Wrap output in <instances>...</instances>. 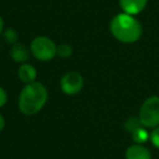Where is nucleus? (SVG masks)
<instances>
[{"label":"nucleus","mask_w":159,"mask_h":159,"mask_svg":"<svg viewBox=\"0 0 159 159\" xmlns=\"http://www.w3.org/2000/svg\"><path fill=\"white\" fill-rule=\"evenodd\" d=\"M10 55L11 58L13 59V61L18 62V63H25V61H27L31 55V51L29 50L27 47H25L21 43H16L14 45H12V48L10 50Z\"/></svg>","instance_id":"obj_7"},{"label":"nucleus","mask_w":159,"mask_h":159,"mask_svg":"<svg viewBox=\"0 0 159 159\" xmlns=\"http://www.w3.org/2000/svg\"><path fill=\"white\" fill-rule=\"evenodd\" d=\"M7 99H8L7 93H6V91L2 87L0 86V108L5 106L6 102H7Z\"/></svg>","instance_id":"obj_15"},{"label":"nucleus","mask_w":159,"mask_h":159,"mask_svg":"<svg viewBox=\"0 0 159 159\" xmlns=\"http://www.w3.org/2000/svg\"><path fill=\"white\" fill-rule=\"evenodd\" d=\"M84 81L82 75L75 71H70L62 76L60 87L62 92L66 95H75L82 91Z\"/></svg>","instance_id":"obj_5"},{"label":"nucleus","mask_w":159,"mask_h":159,"mask_svg":"<svg viewBox=\"0 0 159 159\" xmlns=\"http://www.w3.org/2000/svg\"><path fill=\"white\" fill-rule=\"evenodd\" d=\"M139 126H142V123H141V121H139V118L131 117L124 122V129H125L129 133L134 132V131L136 130V129H139Z\"/></svg>","instance_id":"obj_11"},{"label":"nucleus","mask_w":159,"mask_h":159,"mask_svg":"<svg viewBox=\"0 0 159 159\" xmlns=\"http://www.w3.org/2000/svg\"><path fill=\"white\" fill-rule=\"evenodd\" d=\"M126 159H152V154L146 147L139 144L132 145L125 152Z\"/></svg>","instance_id":"obj_8"},{"label":"nucleus","mask_w":159,"mask_h":159,"mask_svg":"<svg viewBox=\"0 0 159 159\" xmlns=\"http://www.w3.org/2000/svg\"><path fill=\"white\" fill-rule=\"evenodd\" d=\"M110 32L116 39L124 44H132L141 38L143 27L133 16L119 13L111 20Z\"/></svg>","instance_id":"obj_1"},{"label":"nucleus","mask_w":159,"mask_h":159,"mask_svg":"<svg viewBox=\"0 0 159 159\" xmlns=\"http://www.w3.org/2000/svg\"><path fill=\"white\" fill-rule=\"evenodd\" d=\"M47 98L48 92L42 83H30L21 91L19 96V108L24 115L33 116L45 106Z\"/></svg>","instance_id":"obj_2"},{"label":"nucleus","mask_w":159,"mask_h":159,"mask_svg":"<svg viewBox=\"0 0 159 159\" xmlns=\"http://www.w3.org/2000/svg\"><path fill=\"white\" fill-rule=\"evenodd\" d=\"M3 38H5L6 43L10 45H14L18 40V33L13 29H8L3 33Z\"/></svg>","instance_id":"obj_13"},{"label":"nucleus","mask_w":159,"mask_h":159,"mask_svg":"<svg viewBox=\"0 0 159 159\" xmlns=\"http://www.w3.org/2000/svg\"><path fill=\"white\" fill-rule=\"evenodd\" d=\"M131 135H132L133 141H134L136 144H139V145L146 143V142L149 139V136H150L148 131L146 130L145 126H143V125L139 126V128L136 129L134 132L131 133Z\"/></svg>","instance_id":"obj_10"},{"label":"nucleus","mask_w":159,"mask_h":159,"mask_svg":"<svg viewBox=\"0 0 159 159\" xmlns=\"http://www.w3.org/2000/svg\"><path fill=\"white\" fill-rule=\"evenodd\" d=\"M149 139L152 141V145L155 146L156 148L159 149V126L154 129L152 133H150V136H149Z\"/></svg>","instance_id":"obj_14"},{"label":"nucleus","mask_w":159,"mask_h":159,"mask_svg":"<svg viewBox=\"0 0 159 159\" xmlns=\"http://www.w3.org/2000/svg\"><path fill=\"white\" fill-rule=\"evenodd\" d=\"M18 75L23 83L30 84V83L35 82L36 76H37V72H36V69L32 64L23 63L19 68Z\"/></svg>","instance_id":"obj_9"},{"label":"nucleus","mask_w":159,"mask_h":159,"mask_svg":"<svg viewBox=\"0 0 159 159\" xmlns=\"http://www.w3.org/2000/svg\"><path fill=\"white\" fill-rule=\"evenodd\" d=\"M73 52L72 47L69 44H60L57 47V55L60 56L61 58H69Z\"/></svg>","instance_id":"obj_12"},{"label":"nucleus","mask_w":159,"mask_h":159,"mask_svg":"<svg viewBox=\"0 0 159 159\" xmlns=\"http://www.w3.org/2000/svg\"><path fill=\"white\" fill-rule=\"evenodd\" d=\"M139 119L145 128H157L159 125V97L147 98L139 109Z\"/></svg>","instance_id":"obj_3"},{"label":"nucleus","mask_w":159,"mask_h":159,"mask_svg":"<svg viewBox=\"0 0 159 159\" xmlns=\"http://www.w3.org/2000/svg\"><path fill=\"white\" fill-rule=\"evenodd\" d=\"M3 128H5V119H3L2 116L0 115V132L3 130Z\"/></svg>","instance_id":"obj_16"},{"label":"nucleus","mask_w":159,"mask_h":159,"mask_svg":"<svg viewBox=\"0 0 159 159\" xmlns=\"http://www.w3.org/2000/svg\"><path fill=\"white\" fill-rule=\"evenodd\" d=\"M31 52L38 60L49 61L57 55V46L50 38L46 36H38L32 42Z\"/></svg>","instance_id":"obj_4"},{"label":"nucleus","mask_w":159,"mask_h":159,"mask_svg":"<svg viewBox=\"0 0 159 159\" xmlns=\"http://www.w3.org/2000/svg\"><path fill=\"white\" fill-rule=\"evenodd\" d=\"M2 31H3V20H2V18L0 16V35H1Z\"/></svg>","instance_id":"obj_17"},{"label":"nucleus","mask_w":159,"mask_h":159,"mask_svg":"<svg viewBox=\"0 0 159 159\" xmlns=\"http://www.w3.org/2000/svg\"><path fill=\"white\" fill-rule=\"evenodd\" d=\"M147 0H120V7L124 13L136 16L145 9Z\"/></svg>","instance_id":"obj_6"}]
</instances>
